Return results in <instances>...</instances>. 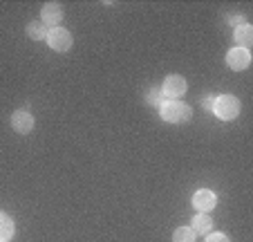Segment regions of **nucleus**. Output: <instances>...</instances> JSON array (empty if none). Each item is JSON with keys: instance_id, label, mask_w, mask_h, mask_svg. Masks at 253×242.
<instances>
[{"instance_id": "f257e3e1", "label": "nucleus", "mask_w": 253, "mask_h": 242, "mask_svg": "<svg viewBox=\"0 0 253 242\" xmlns=\"http://www.w3.org/2000/svg\"><path fill=\"white\" fill-rule=\"evenodd\" d=\"M159 114H162V119L168 121V124H186L188 119L193 117V110H191V105L182 103V101L170 99L159 105Z\"/></svg>"}, {"instance_id": "f03ea898", "label": "nucleus", "mask_w": 253, "mask_h": 242, "mask_svg": "<svg viewBox=\"0 0 253 242\" xmlns=\"http://www.w3.org/2000/svg\"><path fill=\"white\" fill-rule=\"evenodd\" d=\"M213 112L217 119L222 121H231L240 114V101L235 99L233 95H220L215 99V105H213Z\"/></svg>"}, {"instance_id": "7ed1b4c3", "label": "nucleus", "mask_w": 253, "mask_h": 242, "mask_svg": "<svg viewBox=\"0 0 253 242\" xmlns=\"http://www.w3.org/2000/svg\"><path fill=\"white\" fill-rule=\"evenodd\" d=\"M47 45L54 52H67L72 48V34L63 27H52L47 34Z\"/></svg>"}, {"instance_id": "20e7f679", "label": "nucleus", "mask_w": 253, "mask_h": 242, "mask_svg": "<svg viewBox=\"0 0 253 242\" xmlns=\"http://www.w3.org/2000/svg\"><path fill=\"white\" fill-rule=\"evenodd\" d=\"M188 83L184 76L179 74H168L166 79H164V86H162V92L164 97H168V99H177V97H182L184 92H186Z\"/></svg>"}, {"instance_id": "39448f33", "label": "nucleus", "mask_w": 253, "mask_h": 242, "mask_svg": "<svg viewBox=\"0 0 253 242\" xmlns=\"http://www.w3.org/2000/svg\"><path fill=\"white\" fill-rule=\"evenodd\" d=\"M193 206L197 209V213H211L217 206V195L209 189H200L193 195Z\"/></svg>"}, {"instance_id": "423d86ee", "label": "nucleus", "mask_w": 253, "mask_h": 242, "mask_svg": "<svg viewBox=\"0 0 253 242\" xmlns=\"http://www.w3.org/2000/svg\"><path fill=\"white\" fill-rule=\"evenodd\" d=\"M249 63H251V54H249V49H244V48H233V49H229V54H226V65L235 72L247 70Z\"/></svg>"}, {"instance_id": "0eeeda50", "label": "nucleus", "mask_w": 253, "mask_h": 242, "mask_svg": "<svg viewBox=\"0 0 253 242\" xmlns=\"http://www.w3.org/2000/svg\"><path fill=\"white\" fill-rule=\"evenodd\" d=\"M61 20H63V7L58 5V2H47V5H43V9H41V23L52 29V27H58Z\"/></svg>"}, {"instance_id": "6e6552de", "label": "nucleus", "mask_w": 253, "mask_h": 242, "mask_svg": "<svg viewBox=\"0 0 253 242\" xmlns=\"http://www.w3.org/2000/svg\"><path fill=\"white\" fill-rule=\"evenodd\" d=\"M11 128L20 135H27L34 128V117L29 112H25V110H16L11 114Z\"/></svg>"}, {"instance_id": "1a4fd4ad", "label": "nucleus", "mask_w": 253, "mask_h": 242, "mask_svg": "<svg viewBox=\"0 0 253 242\" xmlns=\"http://www.w3.org/2000/svg\"><path fill=\"white\" fill-rule=\"evenodd\" d=\"M233 38H235V43H238L240 48L249 49V48H251V45H253V27H251V25H249V23L240 25V27H235Z\"/></svg>"}, {"instance_id": "9d476101", "label": "nucleus", "mask_w": 253, "mask_h": 242, "mask_svg": "<svg viewBox=\"0 0 253 242\" xmlns=\"http://www.w3.org/2000/svg\"><path fill=\"white\" fill-rule=\"evenodd\" d=\"M193 231L200 233V236H206V233H211V229H213V218H211L209 213H197L195 218H193Z\"/></svg>"}, {"instance_id": "9b49d317", "label": "nucleus", "mask_w": 253, "mask_h": 242, "mask_svg": "<svg viewBox=\"0 0 253 242\" xmlns=\"http://www.w3.org/2000/svg\"><path fill=\"white\" fill-rule=\"evenodd\" d=\"M25 29H27V36L32 38V41H47L49 27H47V25H43L41 20H32V23H29Z\"/></svg>"}, {"instance_id": "f8f14e48", "label": "nucleus", "mask_w": 253, "mask_h": 242, "mask_svg": "<svg viewBox=\"0 0 253 242\" xmlns=\"http://www.w3.org/2000/svg\"><path fill=\"white\" fill-rule=\"evenodd\" d=\"M11 236H14V220L0 211V242L11 240Z\"/></svg>"}, {"instance_id": "ddd939ff", "label": "nucleus", "mask_w": 253, "mask_h": 242, "mask_svg": "<svg viewBox=\"0 0 253 242\" xmlns=\"http://www.w3.org/2000/svg\"><path fill=\"white\" fill-rule=\"evenodd\" d=\"M195 236L197 233L191 227H179L172 233V242H195Z\"/></svg>"}, {"instance_id": "4468645a", "label": "nucleus", "mask_w": 253, "mask_h": 242, "mask_svg": "<svg viewBox=\"0 0 253 242\" xmlns=\"http://www.w3.org/2000/svg\"><path fill=\"white\" fill-rule=\"evenodd\" d=\"M146 101H148V105H155V108H159V105L164 103V92H162V88H150V92L146 95Z\"/></svg>"}, {"instance_id": "2eb2a0df", "label": "nucleus", "mask_w": 253, "mask_h": 242, "mask_svg": "<svg viewBox=\"0 0 253 242\" xmlns=\"http://www.w3.org/2000/svg\"><path fill=\"white\" fill-rule=\"evenodd\" d=\"M204 242H231V240H229V236H226V233H220V231L213 233V231H211V233H206V240Z\"/></svg>"}, {"instance_id": "dca6fc26", "label": "nucleus", "mask_w": 253, "mask_h": 242, "mask_svg": "<svg viewBox=\"0 0 253 242\" xmlns=\"http://www.w3.org/2000/svg\"><path fill=\"white\" fill-rule=\"evenodd\" d=\"M215 99H217V97H215V95H204V97H202V108H204V110H209V112H213Z\"/></svg>"}, {"instance_id": "f3484780", "label": "nucleus", "mask_w": 253, "mask_h": 242, "mask_svg": "<svg viewBox=\"0 0 253 242\" xmlns=\"http://www.w3.org/2000/svg\"><path fill=\"white\" fill-rule=\"evenodd\" d=\"M229 23L231 25H238V27H240V25H244V18H242V16H231Z\"/></svg>"}]
</instances>
